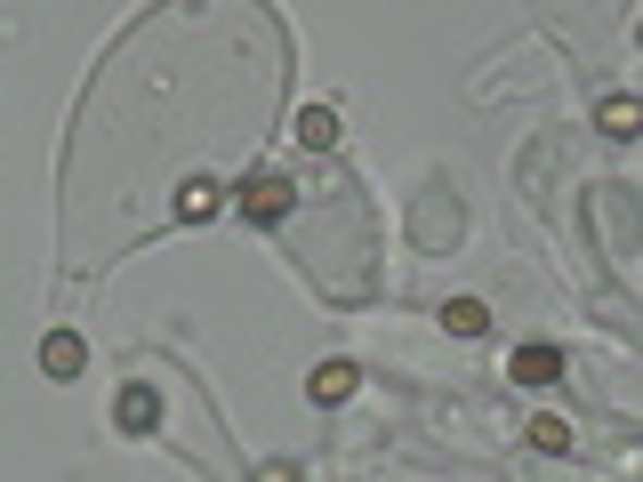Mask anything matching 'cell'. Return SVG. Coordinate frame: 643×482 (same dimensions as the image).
<instances>
[{"mask_svg":"<svg viewBox=\"0 0 643 482\" xmlns=\"http://www.w3.org/2000/svg\"><path fill=\"white\" fill-rule=\"evenodd\" d=\"M289 104V33L265 0H161L97 57L57 161V258L97 282L194 225Z\"/></svg>","mask_w":643,"mask_h":482,"instance_id":"obj_1","label":"cell"},{"mask_svg":"<svg viewBox=\"0 0 643 482\" xmlns=\"http://www.w3.org/2000/svg\"><path fill=\"white\" fill-rule=\"evenodd\" d=\"M81 362H89V354H81V338H73V330H57V338L40 346V370H49V379H73Z\"/></svg>","mask_w":643,"mask_h":482,"instance_id":"obj_2","label":"cell"},{"mask_svg":"<svg viewBox=\"0 0 643 482\" xmlns=\"http://www.w3.org/2000/svg\"><path fill=\"white\" fill-rule=\"evenodd\" d=\"M555 370H564V354H555V346H523V354H515V379H523V386H547Z\"/></svg>","mask_w":643,"mask_h":482,"instance_id":"obj_3","label":"cell"},{"mask_svg":"<svg viewBox=\"0 0 643 482\" xmlns=\"http://www.w3.org/2000/svg\"><path fill=\"white\" fill-rule=\"evenodd\" d=\"M113 427H121V434H145V427H153V394H145V386H137V394L121 386V410H113Z\"/></svg>","mask_w":643,"mask_h":482,"instance_id":"obj_4","label":"cell"},{"mask_svg":"<svg viewBox=\"0 0 643 482\" xmlns=\"http://www.w3.org/2000/svg\"><path fill=\"white\" fill-rule=\"evenodd\" d=\"M298 145H306V153H330V145H338V113H322V104H314V113L298 121Z\"/></svg>","mask_w":643,"mask_h":482,"instance_id":"obj_5","label":"cell"},{"mask_svg":"<svg viewBox=\"0 0 643 482\" xmlns=\"http://www.w3.org/2000/svg\"><path fill=\"white\" fill-rule=\"evenodd\" d=\"M355 394V362H330V370H314V403H346Z\"/></svg>","mask_w":643,"mask_h":482,"instance_id":"obj_6","label":"cell"},{"mask_svg":"<svg viewBox=\"0 0 643 482\" xmlns=\"http://www.w3.org/2000/svg\"><path fill=\"white\" fill-rule=\"evenodd\" d=\"M443 322H450V330H467V338H474V330H491V313L474 306V298H450V306H443Z\"/></svg>","mask_w":643,"mask_h":482,"instance_id":"obj_7","label":"cell"},{"mask_svg":"<svg viewBox=\"0 0 643 482\" xmlns=\"http://www.w3.org/2000/svg\"><path fill=\"white\" fill-rule=\"evenodd\" d=\"M531 450H547V458H564V450H571V434H564V418H539V427H531Z\"/></svg>","mask_w":643,"mask_h":482,"instance_id":"obj_8","label":"cell"},{"mask_svg":"<svg viewBox=\"0 0 643 482\" xmlns=\"http://www.w3.org/2000/svg\"><path fill=\"white\" fill-rule=\"evenodd\" d=\"M635 121H643V113H635V104H628V97H611V104H604V129H611V137H628V129H635Z\"/></svg>","mask_w":643,"mask_h":482,"instance_id":"obj_9","label":"cell"}]
</instances>
